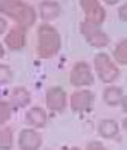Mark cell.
Returning <instances> with one entry per match:
<instances>
[{
    "instance_id": "7402d4cb",
    "label": "cell",
    "mask_w": 127,
    "mask_h": 150,
    "mask_svg": "<svg viewBox=\"0 0 127 150\" xmlns=\"http://www.w3.org/2000/svg\"><path fill=\"white\" fill-rule=\"evenodd\" d=\"M5 28H6V21L4 18L0 17V33H3L5 31Z\"/></svg>"
},
{
    "instance_id": "30bf717a",
    "label": "cell",
    "mask_w": 127,
    "mask_h": 150,
    "mask_svg": "<svg viewBox=\"0 0 127 150\" xmlns=\"http://www.w3.org/2000/svg\"><path fill=\"white\" fill-rule=\"evenodd\" d=\"M5 42L11 49H21L26 43V33L22 27L12 28L6 36Z\"/></svg>"
},
{
    "instance_id": "7c38bea8",
    "label": "cell",
    "mask_w": 127,
    "mask_h": 150,
    "mask_svg": "<svg viewBox=\"0 0 127 150\" xmlns=\"http://www.w3.org/2000/svg\"><path fill=\"white\" fill-rule=\"evenodd\" d=\"M27 122L34 127H43L47 122V115L42 108L34 107L27 112Z\"/></svg>"
},
{
    "instance_id": "603a6c76",
    "label": "cell",
    "mask_w": 127,
    "mask_h": 150,
    "mask_svg": "<svg viewBox=\"0 0 127 150\" xmlns=\"http://www.w3.org/2000/svg\"><path fill=\"white\" fill-rule=\"evenodd\" d=\"M121 101H122V108L127 112V96H125V97L121 100Z\"/></svg>"
},
{
    "instance_id": "ffe728a7",
    "label": "cell",
    "mask_w": 127,
    "mask_h": 150,
    "mask_svg": "<svg viewBox=\"0 0 127 150\" xmlns=\"http://www.w3.org/2000/svg\"><path fill=\"white\" fill-rule=\"evenodd\" d=\"M119 16L122 21H127V3L125 5H122L119 10Z\"/></svg>"
},
{
    "instance_id": "8992f818",
    "label": "cell",
    "mask_w": 127,
    "mask_h": 150,
    "mask_svg": "<svg viewBox=\"0 0 127 150\" xmlns=\"http://www.w3.org/2000/svg\"><path fill=\"white\" fill-rule=\"evenodd\" d=\"M81 6L86 12L87 22L99 25L104 21L105 11L98 1H95V0H83V1H81Z\"/></svg>"
},
{
    "instance_id": "5bb4252c",
    "label": "cell",
    "mask_w": 127,
    "mask_h": 150,
    "mask_svg": "<svg viewBox=\"0 0 127 150\" xmlns=\"http://www.w3.org/2000/svg\"><path fill=\"white\" fill-rule=\"evenodd\" d=\"M104 100H105V102L110 106H115V105L120 103L122 100V90L116 86L107 87L104 92Z\"/></svg>"
},
{
    "instance_id": "9c48e42d",
    "label": "cell",
    "mask_w": 127,
    "mask_h": 150,
    "mask_svg": "<svg viewBox=\"0 0 127 150\" xmlns=\"http://www.w3.org/2000/svg\"><path fill=\"white\" fill-rule=\"evenodd\" d=\"M94 100V96L91 91L82 90L75 92L71 97V107L73 111H84L89 108Z\"/></svg>"
},
{
    "instance_id": "2e32d148",
    "label": "cell",
    "mask_w": 127,
    "mask_h": 150,
    "mask_svg": "<svg viewBox=\"0 0 127 150\" xmlns=\"http://www.w3.org/2000/svg\"><path fill=\"white\" fill-rule=\"evenodd\" d=\"M12 145V132L10 128H1L0 129V149L9 150Z\"/></svg>"
},
{
    "instance_id": "5b68a950",
    "label": "cell",
    "mask_w": 127,
    "mask_h": 150,
    "mask_svg": "<svg viewBox=\"0 0 127 150\" xmlns=\"http://www.w3.org/2000/svg\"><path fill=\"white\" fill-rule=\"evenodd\" d=\"M94 83L93 75L91 73V68L87 63L80 62L77 63L71 71V84L75 86H84L92 85Z\"/></svg>"
},
{
    "instance_id": "e0dca14e",
    "label": "cell",
    "mask_w": 127,
    "mask_h": 150,
    "mask_svg": "<svg viewBox=\"0 0 127 150\" xmlns=\"http://www.w3.org/2000/svg\"><path fill=\"white\" fill-rule=\"evenodd\" d=\"M114 57L121 64H127V40L120 42L114 52Z\"/></svg>"
},
{
    "instance_id": "7a4b0ae2",
    "label": "cell",
    "mask_w": 127,
    "mask_h": 150,
    "mask_svg": "<svg viewBox=\"0 0 127 150\" xmlns=\"http://www.w3.org/2000/svg\"><path fill=\"white\" fill-rule=\"evenodd\" d=\"M60 37L56 30L49 25H42L38 30V54L42 58H50L59 51Z\"/></svg>"
},
{
    "instance_id": "4fadbf2b",
    "label": "cell",
    "mask_w": 127,
    "mask_h": 150,
    "mask_svg": "<svg viewBox=\"0 0 127 150\" xmlns=\"http://www.w3.org/2000/svg\"><path fill=\"white\" fill-rule=\"evenodd\" d=\"M99 133L104 137V138H112L119 133V126L115 121L105 120L100 123L99 126Z\"/></svg>"
},
{
    "instance_id": "cb8c5ba5",
    "label": "cell",
    "mask_w": 127,
    "mask_h": 150,
    "mask_svg": "<svg viewBox=\"0 0 127 150\" xmlns=\"http://www.w3.org/2000/svg\"><path fill=\"white\" fill-rule=\"evenodd\" d=\"M3 55H4V49H3V46L0 45V58H1Z\"/></svg>"
},
{
    "instance_id": "6da1fadb",
    "label": "cell",
    "mask_w": 127,
    "mask_h": 150,
    "mask_svg": "<svg viewBox=\"0 0 127 150\" xmlns=\"http://www.w3.org/2000/svg\"><path fill=\"white\" fill-rule=\"evenodd\" d=\"M0 11L12 17L20 25L27 27L32 26L36 21V12L29 5L17 0H4L0 1Z\"/></svg>"
},
{
    "instance_id": "d6986e66",
    "label": "cell",
    "mask_w": 127,
    "mask_h": 150,
    "mask_svg": "<svg viewBox=\"0 0 127 150\" xmlns=\"http://www.w3.org/2000/svg\"><path fill=\"white\" fill-rule=\"evenodd\" d=\"M11 78L12 74L9 68L5 65H0V83H9Z\"/></svg>"
},
{
    "instance_id": "3957f363",
    "label": "cell",
    "mask_w": 127,
    "mask_h": 150,
    "mask_svg": "<svg viewBox=\"0 0 127 150\" xmlns=\"http://www.w3.org/2000/svg\"><path fill=\"white\" fill-rule=\"evenodd\" d=\"M94 65H95V70H97L99 78L104 83H111V81H114L117 78L119 69L105 53H99L95 57Z\"/></svg>"
},
{
    "instance_id": "44dd1931",
    "label": "cell",
    "mask_w": 127,
    "mask_h": 150,
    "mask_svg": "<svg viewBox=\"0 0 127 150\" xmlns=\"http://www.w3.org/2000/svg\"><path fill=\"white\" fill-rule=\"evenodd\" d=\"M87 150H106V149L101 145L100 143H91V144L88 145Z\"/></svg>"
},
{
    "instance_id": "d4e9b609",
    "label": "cell",
    "mask_w": 127,
    "mask_h": 150,
    "mask_svg": "<svg viewBox=\"0 0 127 150\" xmlns=\"http://www.w3.org/2000/svg\"><path fill=\"white\" fill-rule=\"evenodd\" d=\"M124 127H125V129L127 130V118H126V120L124 121Z\"/></svg>"
},
{
    "instance_id": "ba28073f",
    "label": "cell",
    "mask_w": 127,
    "mask_h": 150,
    "mask_svg": "<svg viewBox=\"0 0 127 150\" xmlns=\"http://www.w3.org/2000/svg\"><path fill=\"white\" fill-rule=\"evenodd\" d=\"M66 93L61 87H52L47 93V105L50 110L61 111L65 107Z\"/></svg>"
},
{
    "instance_id": "52a82bcc",
    "label": "cell",
    "mask_w": 127,
    "mask_h": 150,
    "mask_svg": "<svg viewBox=\"0 0 127 150\" xmlns=\"http://www.w3.org/2000/svg\"><path fill=\"white\" fill-rule=\"evenodd\" d=\"M21 150H38L42 144V138L37 132L32 129H24L18 138Z\"/></svg>"
},
{
    "instance_id": "484cf974",
    "label": "cell",
    "mask_w": 127,
    "mask_h": 150,
    "mask_svg": "<svg viewBox=\"0 0 127 150\" xmlns=\"http://www.w3.org/2000/svg\"><path fill=\"white\" fill-rule=\"evenodd\" d=\"M70 150H80V149H78V148H71Z\"/></svg>"
},
{
    "instance_id": "9a60e30c",
    "label": "cell",
    "mask_w": 127,
    "mask_h": 150,
    "mask_svg": "<svg viewBox=\"0 0 127 150\" xmlns=\"http://www.w3.org/2000/svg\"><path fill=\"white\" fill-rule=\"evenodd\" d=\"M12 101L18 107H23V106L28 105L29 102V93L23 87H17L12 92Z\"/></svg>"
},
{
    "instance_id": "ac0fdd59",
    "label": "cell",
    "mask_w": 127,
    "mask_h": 150,
    "mask_svg": "<svg viewBox=\"0 0 127 150\" xmlns=\"http://www.w3.org/2000/svg\"><path fill=\"white\" fill-rule=\"evenodd\" d=\"M11 107L8 102H0V124L5 123L10 118Z\"/></svg>"
},
{
    "instance_id": "277c9868",
    "label": "cell",
    "mask_w": 127,
    "mask_h": 150,
    "mask_svg": "<svg viewBox=\"0 0 127 150\" xmlns=\"http://www.w3.org/2000/svg\"><path fill=\"white\" fill-rule=\"evenodd\" d=\"M82 33L84 35L87 41L89 42V45L94 47H105L109 43V38L107 36L101 31L98 25H94L91 22H83L81 26Z\"/></svg>"
},
{
    "instance_id": "8fae6325",
    "label": "cell",
    "mask_w": 127,
    "mask_h": 150,
    "mask_svg": "<svg viewBox=\"0 0 127 150\" xmlns=\"http://www.w3.org/2000/svg\"><path fill=\"white\" fill-rule=\"evenodd\" d=\"M39 9L43 20H54L60 14V6L58 3L54 1H44L40 4Z\"/></svg>"
}]
</instances>
